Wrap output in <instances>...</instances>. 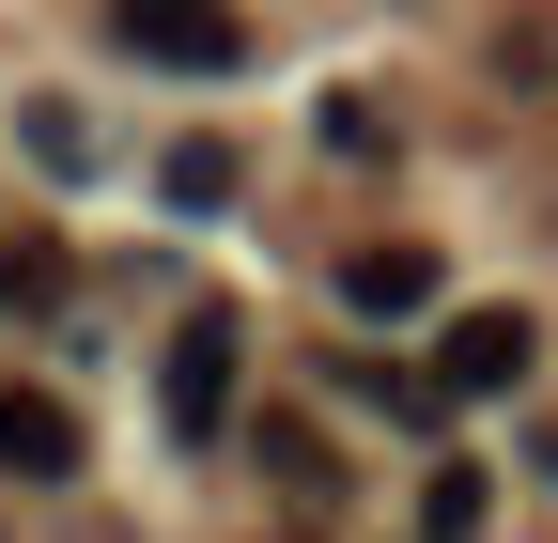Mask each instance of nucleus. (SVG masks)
<instances>
[{"mask_svg": "<svg viewBox=\"0 0 558 543\" xmlns=\"http://www.w3.org/2000/svg\"><path fill=\"white\" fill-rule=\"evenodd\" d=\"M233 388H248V311H233V295H186V311H171V358H156L171 435L218 450V435H233Z\"/></svg>", "mask_w": 558, "mask_h": 543, "instance_id": "1", "label": "nucleus"}, {"mask_svg": "<svg viewBox=\"0 0 558 543\" xmlns=\"http://www.w3.org/2000/svg\"><path fill=\"white\" fill-rule=\"evenodd\" d=\"M109 32H124V62H156V79H233L248 62L233 0H109Z\"/></svg>", "mask_w": 558, "mask_h": 543, "instance_id": "2", "label": "nucleus"}, {"mask_svg": "<svg viewBox=\"0 0 558 543\" xmlns=\"http://www.w3.org/2000/svg\"><path fill=\"white\" fill-rule=\"evenodd\" d=\"M527 358H543L527 311H450V326H435V403H512Z\"/></svg>", "mask_w": 558, "mask_h": 543, "instance_id": "3", "label": "nucleus"}, {"mask_svg": "<svg viewBox=\"0 0 558 543\" xmlns=\"http://www.w3.org/2000/svg\"><path fill=\"white\" fill-rule=\"evenodd\" d=\"M341 311H357V326H435V311H450V264L418 249V233H388V249L341 264Z\"/></svg>", "mask_w": 558, "mask_h": 543, "instance_id": "4", "label": "nucleus"}, {"mask_svg": "<svg viewBox=\"0 0 558 543\" xmlns=\"http://www.w3.org/2000/svg\"><path fill=\"white\" fill-rule=\"evenodd\" d=\"M0 466L16 482H78V403L62 388H0Z\"/></svg>", "mask_w": 558, "mask_h": 543, "instance_id": "5", "label": "nucleus"}, {"mask_svg": "<svg viewBox=\"0 0 558 543\" xmlns=\"http://www.w3.org/2000/svg\"><path fill=\"white\" fill-rule=\"evenodd\" d=\"M0 311H78V249L62 233H0Z\"/></svg>", "mask_w": 558, "mask_h": 543, "instance_id": "6", "label": "nucleus"}, {"mask_svg": "<svg viewBox=\"0 0 558 543\" xmlns=\"http://www.w3.org/2000/svg\"><path fill=\"white\" fill-rule=\"evenodd\" d=\"M233 171H248L233 141H171V156H156V186H171V218H218V202H233Z\"/></svg>", "mask_w": 558, "mask_h": 543, "instance_id": "7", "label": "nucleus"}, {"mask_svg": "<svg viewBox=\"0 0 558 543\" xmlns=\"http://www.w3.org/2000/svg\"><path fill=\"white\" fill-rule=\"evenodd\" d=\"M16 141H32V156H47L62 186L94 171V124H78V94H16Z\"/></svg>", "mask_w": 558, "mask_h": 543, "instance_id": "8", "label": "nucleus"}, {"mask_svg": "<svg viewBox=\"0 0 558 543\" xmlns=\"http://www.w3.org/2000/svg\"><path fill=\"white\" fill-rule=\"evenodd\" d=\"M264 482H279V497H326V482H341V450H326L311 420H264Z\"/></svg>", "mask_w": 558, "mask_h": 543, "instance_id": "9", "label": "nucleus"}, {"mask_svg": "<svg viewBox=\"0 0 558 543\" xmlns=\"http://www.w3.org/2000/svg\"><path fill=\"white\" fill-rule=\"evenodd\" d=\"M481 512H497V482H481V466H435V482H418V543H465Z\"/></svg>", "mask_w": 558, "mask_h": 543, "instance_id": "10", "label": "nucleus"}, {"mask_svg": "<svg viewBox=\"0 0 558 543\" xmlns=\"http://www.w3.org/2000/svg\"><path fill=\"white\" fill-rule=\"evenodd\" d=\"M311 124H326V156H388V109H373V94H326Z\"/></svg>", "mask_w": 558, "mask_h": 543, "instance_id": "11", "label": "nucleus"}]
</instances>
